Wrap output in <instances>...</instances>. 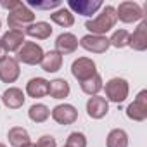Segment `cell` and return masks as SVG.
Wrapping results in <instances>:
<instances>
[{"label":"cell","mask_w":147,"mask_h":147,"mask_svg":"<svg viewBox=\"0 0 147 147\" xmlns=\"http://www.w3.org/2000/svg\"><path fill=\"white\" fill-rule=\"evenodd\" d=\"M7 57V50L4 49V45H2V42H0V62H2L4 59Z\"/></svg>","instance_id":"obj_31"},{"label":"cell","mask_w":147,"mask_h":147,"mask_svg":"<svg viewBox=\"0 0 147 147\" xmlns=\"http://www.w3.org/2000/svg\"><path fill=\"white\" fill-rule=\"evenodd\" d=\"M128 47H131L137 52H144L147 49V21H140V24L135 28V31L130 33Z\"/></svg>","instance_id":"obj_13"},{"label":"cell","mask_w":147,"mask_h":147,"mask_svg":"<svg viewBox=\"0 0 147 147\" xmlns=\"http://www.w3.org/2000/svg\"><path fill=\"white\" fill-rule=\"evenodd\" d=\"M107 147H128V133L121 128H114L109 131L106 138Z\"/></svg>","instance_id":"obj_23"},{"label":"cell","mask_w":147,"mask_h":147,"mask_svg":"<svg viewBox=\"0 0 147 147\" xmlns=\"http://www.w3.org/2000/svg\"><path fill=\"white\" fill-rule=\"evenodd\" d=\"M35 147H57V142L52 135H42L35 144Z\"/></svg>","instance_id":"obj_29"},{"label":"cell","mask_w":147,"mask_h":147,"mask_svg":"<svg viewBox=\"0 0 147 147\" xmlns=\"http://www.w3.org/2000/svg\"><path fill=\"white\" fill-rule=\"evenodd\" d=\"M128 40H130V33L126 30H116L109 38V45L116 49H123V47H128Z\"/></svg>","instance_id":"obj_26"},{"label":"cell","mask_w":147,"mask_h":147,"mask_svg":"<svg viewBox=\"0 0 147 147\" xmlns=\"http://www.w3.org/2000/svg\"><path fill=\"white\" fill-rule=\"evenodd\" d=\"M26 94L33 99H42L49 95V82L45 78H31L26 83Z\"/></svg>","instance_id":"obj_17"},{"label":"cell","mask_w":147,"mask_h":147,"mask_svg":"<svg viewBox=\"0 0 147 147\" xmlns=\"http://www.w3.org/2000/svg\"><path fill=\"white\" fill-rule=\"evenodd\" d=\"M0 100L4 102V106H5L7 109H19V107H23L26 97H24V94H23L21 88H18V87H9L2 95H0Z\"/></svg>","instance_id":"obj_14"},{"label":"cell","mask_w":147,"mask_h":147,"mask_svg":"<svg viewBox=\"0 0 147 147\" xmlns=\"http://www.w3.org/2000/svg\"><path fill=\"white\" fill-rule=\"evenodd\" d=\"M106 100L109 102H114V104H121L126 100L128 97V92H130V87H128V82L125 78H111L107 83H106Z\"/></svg>","instance_id":"obj_2"},{"label":"cell","mask_w":147,"mask_h":147,"mask_svg":"<svg viewBox=\"0 0 147 147\" xmlns=\"http://www.w3.org/2000/svg\"><path fill=\"white\" fill-rule=\"evenodd\" d=\"M52 119L59 125H73L76 119H78V111L75 106H71V104H59L52 109L50 113Z\"/></svg>","instance_id":"obj_9"},{"label":"cell","mask_w":147,"mask_h":147,"mask_svg":"<svg viewBox=\"0 0 147 147\" xmlns=\"http://www.w3.org/2000/svg\"><path fill=\"white\" fill-rule=\"evenodd\" d=\"M64 147H87V137L82 131H73L67 135Z\"/></svg>","instance_id":"obj_27"},{"label":"cell","mask_w":147,"mask_h":147,"mask_svg":"<svg viewBox=\"0 0 147 147\" xmlns=\"http://www.w3.org/2000/svg\"><path fill=\"white\" fill-rule=\"evenodd\" d=\"M28 116L35 123H45L50 118V109L45 104H33L28 111Z\"/></svg>","instance_id":"obj_25"},{"label":"cell","mask_w":147,"mask_h":147,"mask_svg":"<svg viewBox=\"0 0 147 147\" xmlns=\"http://www.w3.org/2000/svg\"><path fill=\"white\" fill-rule=\"evenodd\" d=\"M78 38L73 35V33H61L55 38V52H59L61 55H67L73 54L78 49Z\"/></svg>","instance_id":"obj_15"},{"label":"cell","mask_w":147,"mask_h":147,"mask_svg":"<svg viewBox=\"0 0 147 147\" xmlns=\"http://www.w3.org/2000/svg\"><path fill=\"white\" fill-rule=\"evenodd\" d=\"M0 5H2L4 9H7L9 12H12V11H16L18 7H21L23 2H19V0H0Z\"/></svg>","instance_id":"obj_30"},{"label":"cell","mask_w":147,"mask_h":147,"mask_svg":"<svg viewBox=\"0 0 147 147\" xmlns=\"http://www.w3.org/2000/svg\"><path fill=\"white\" fill-rule=\"evenodd\" d=\"M0 147H5V144H2V142H0Z\"/></svg>","instance_id":"obj_33"},{"label":"cell","mask_w":147,"mask_h":147,"mask_svg":"<svg viewBox=\"0 0 147 147\" xmlns=\"http://www.w3.org/2000/svg\"><path fill=\"white\" fill-rule=\"evenodd\" d=\"M116 21H118L116 7L106 5V7H102L100 14H97L95 19H88L85 23V28L90 31V35H102V36H106V33L114 28Z\"/></svg>","instance_id":"obj_1"},{"label":"cell","mask_w":147,"mask_h":147,"mask_svg":"<svg viewBox=\"0 0 147 147\" xmlns=\"http://www.w3.org/2000/svg\"><path fill=\"white\" fill-rule=\"evenodd\" d=\"M80 87H82V90H83L87 95H90V97L97 95V94L104 88V85H102V78H100L99 73H97V75H94L92 78H88V80L82 82V83H80Z\"/></svg>","instance_id":"obj_24"},{"label":"cell","mask_w":147,"mask_h":147,"mask_svg":"<svg viewBox=\"0 0 147 147\" xmlns=\"http://www.w3.org/2000/svg\"><path fill=\"white\" fill-rule=\"evenodd\" d=\"M102 7L104 5H102L100 0H69L67 2V9L71 12H76V14L87 16V18L97 14V11Z\"/></svg>","instance_id":"obj_8"},{"label":"cell","mask_w":147,"mask_h":147,"mask_svg":"<svg viewBox=\"0 0 147 147\" xmlns=\"http://www.w3.org/2000/svg\"><path fill=\"white\" fill-rule=\"evenodd\" d=\"M50 19H52L55 24L62 26V28H69V26L75 24V14H73L67 7H61V9L54 11V12L50 14Z\"/></svg>","instance_id":"obj_22"},{"label":"cell","mask_w":147,"mask_h":147,"mask_svg":"<svg viewBox=\"0 0 147 147\" xmlns=\"http://www.w3.org/2000/svg\"><path fill=\"white\" fill-rule=\"evenodd\" d=\"M24 35L31 36V38H36V40H47L52 35V26L47 21H36V23L30 24L24 30Z\"/></svg>","instance_id":"obj_18"},{"label":"cell","mask_w":147,"mask_h":147,"mask_svg":"<svg viewBox=\"0 0 147 147\" xmlns=\"http://www.w3.org/2000/svg\"><path fill=\"white\" fill-rule=\"evenodd\" d=\"M21 75L19 62L14 57H5L0 62V80L4 83H14Z\"/></svg>","instance_id":"obj_11"},{"label":"cell","mask_w":147,"mask_h":147,"mask_svg":"<svg viewBox=\"0 0 147 147\" xmlns=\"http://www.w3.org/2000/svg\"><path fill=\"white\" fill-rule=\"evenodd\" d=\"M4 49L7 52H18L21 49V45L24 43V31H18V30H7L4 33V36L0 38Z\"/></svg>","instance_id":"obj_16"},{"label":"cell","mask_w":147,"mask_h":147,"mask_svg":"<svg viewBox=\"0 0 147 147\" xmlns=\"http://www.w3.org/2000/svg\"><path fill=\"white\" fill-rule=\"evenodd\" d=\"M71 75L82 83V82L92 78L94 75H97V66L90 57H78L71 64Z\"/></svg>","instance_id":"obj_5"},{"label":"cell","mask_w":147,"mask_h":147,"mask_svg":"<svg viewBox=\"0 0 147 147\" xmlns=\"http://www.w3.org/2000/svg\"><path fill=\"white\" fill-rule=\"evenodd\" d=\"M107 113H109V102L104 97L94 95L87 100V114L92 119H102Z\"/></svg>","instance_id":"obj_12"},{"label":"cell","mask_w":147,"mask_h":147,"mask_svg":"<svg viewBox=\"0 0 147 147\" xmlns=\"http://www.w3.org/2000/svg\"><path fill=\"white\" fill-rule=\"evenodd\" d=\"M7 138H9V142H11L12 147H23L24 144L31 142L28 130L23 128V126H12L9 130V133H7Z\"/></svg>","instance_id":"obj_21"},{"label":"cell","mask_w":147,"mask_h":147,"mask_svg":"<svg viewBox=\"0 0 147 147\" xmlns=\"http://www.w3.org/2000/svg\"><path fill=\"white\" fill-rule=\"evenodd\" d=\"M40 66L45 73H57L62 66V55L55 50H49V52L43 54V59H42Z\"/></svg>","instance_id":"obj_19"},{"label":"cell","mask_w":147,"mask_h":147,"mask_svg":"<svg viewBox=\"0 0 147 147\" xmlns=\"http://www.w3.org/2000/svg\"><path fill=\"white\" fill-rule=\"evenodd\" d=\"M23 147H35V144H31V142H28V144H24Z\"/></svg>","instance_id":"obj_32"},{"label":"cell","mask_w":147,"mask_h":147,"mask_svg":"<svg viewBox=\"0 0 147 147\" xmlns=\"http://www.w3.org/2000/svg\"><path fill=\"white\" fill-rule=\"evenodd\" d=\"M116 18L121 21V23H137L144 18V12H142V7L137 4V2H121L116 9Z\"/></svg>","instance_id":"obj_6"},{"label":"cell","mask_w":147,"mask_h":147,"mask_svg":"<svg viewBox=\"0 0 147 147\" xmlns=\"http://www.w3.org/2000/svg\"><path fill=\"white\" fill-rule=\"evenodd\" d=\"M28 5L35 7V9H43V11H52L62 5L61 0H47V2H38V0H28Z\"/></svg>","instance_id":"obj_28"},{"label":"cell","mask_w":147,"mask_h":147,"mask_svg":"<svg viewBox=\"0 0 147 147\" xmlns=\"http://www.w3.org/2000/svg\"><path fill=\"white\" fill-rule=\"evenodd\" d=\"M43 49L35 43V42H26L21 45V49L18 50V62H23V64H28V66H36L42 62L43 59Z\"/></svg>","instance_id":"obj_4"},{"label":"cell","mask_w":147,"mask_h":147,"mask_svg":"<svg viewBox=\"0 0 147 147\" xmlns=\"http://www.w3.org/2000/svg\"><path fill=\"white\" fill-rule=\"evenodd\" d=\"M35 23V14L33 11H30L24 4L21 7H18L16 11L9 12L7 16V24L11 30H18V31H24L30 24Z\"/></svg>","instance_id":"obj_3"},{"label":"cell","mask_w":147,"mask_h":147,"mask_svg":"<svg viewBox=\"0 0 147 147\" xmlns=\"http://www.w3.org/2000/svg\"><path fill=\"white\" fill-rule=\"evenodd\" d=\"M71 88L69 83L64 78H55L52 82H49V95L52 99H66L69 95Z\"/></svg>","instance_id":"obj_20"},{"label":"cell","mask_w":147,"mask_h":147,"mask_svg":"<svg viewBox=\"0 0 147 147\" xmlns=\"http://www.w3.org/2000/svg\"><path fill=\"white\" fill-rule=\"evenodd\" d=\"M126 116L133 121L147 119V90H140L135 100L126 107Z\"/></svg>","instance_id":"obj_7"},{"label":"cell","mask_w":147,"mask_h":147,"mask_svg":"<svg viewBox=\"0 0 147 147\" xmlns=\"http://www.w3.org/2000/svg\"><path fill=\"white\" fill-rule=\"evenodd\" d=\"M0 28H2V21H0Z\"/></svg>","instance_id":"obj_34"},{"label":"cell","mask_w":147,"mask_h":147,"mask_svg":"<svg viewBox=\"0 0 147 147\" xmlns=\"http://www.w3.org/2000/svg\"><path fill=\"white\" fill-rule=\"evenodd\" d=\"M87 52H92V54H104L111 45H109V38L107 36H102V35H85L80 42H78Z\"/></svg>","instance_id":"obj_10"}]
</instances>
